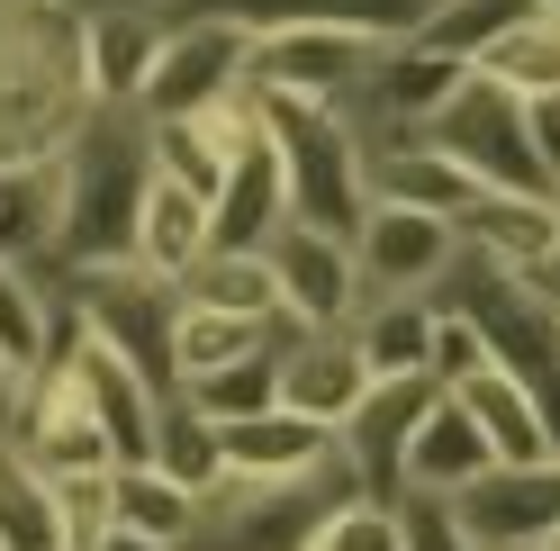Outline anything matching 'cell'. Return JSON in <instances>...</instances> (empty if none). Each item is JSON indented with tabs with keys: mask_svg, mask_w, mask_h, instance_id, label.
Segmentation results:
<instances>
[{
	"mask_svg": "<svg viewBox=\"0 0 560 551\" xmlns=\"http://www.w3.org/2000/svg\"><path fill=\"white\" fill-rule=\"evenodd\" d=\"M82 0H0V172L46 163L91 127Z\"/></svg>",
	"mask_w": 560,
	"mask_h": 551,
	"instance_id": "1",
	"label": "cell"
},
{
	"mask_svg": "<svg viewBox=\"0 0 560 551\" xmlns=\"http://www.w3.org/2000/svg\"><path fill=\"white\" fill-rule=\"evenodd\" d=\"M154 190V127L145 109H91V127L63 145V271H136V218Z\"/></svg>",
	"mask_w": 560,
	"mask_h": 551,
	"instance_id": "2",
	"label": "cell"
},
{
	"mask_svg": "<svg viewBox=\"0 0 560 551\" xmlns=\"http://www.w3.org/2000/svg\"><path fill=\"white\" fill-rule=\"evenodd\" d=\"M353 497H362V479L335 443V461L307 479H226L218 497H199V534L182 551H317V534Z\"/></svg>",
	"mask_w": 560,
	"mask_h": 551,
	"instance_id": "3",
	"label": "cell"
},
{
	"mask_svg": "<svg viewBox=\"0 0 560 551\" xmlns=\"http://www.w3.org/2000/svg\"><path fill=\"white\" fill-rule=\"evenodd\" d=\"M254 118L280 145V163H290V218L353 245V226L371 209V190H362V127L343 109H299V99H254Z\"/></svg>",
	"mask_w": 560,
	"mask_h": 551,
	"instance_id": "4",
	"label": "cell"
},
{
	"mask_svg": "<svg viewBox=\"0 0 560 551\" xmlns=\"http://www.w3.org/2000/svg\"><path fill=\"white\" fill-rule=\"evenodd\" d=\"M425 145H443L452 163L470 172L479 190H515V199H551L542 181V163H534V136H524V99L506 91H488L479 73L452 91V109L425 127Z\"/></svg>",
	"mask_w": 560,
	"mask_h": 551,
	"instance_id": "5",
	"label": "cell"
},
{
	"mask_svg": "<svg viewBox=\"0 0 560 551\" xmlns=\"http://www.w3.org/2000/svg\"><path fill=\"white\" fill-rule=\"evenodd\" d=\"M371 63H380V46L353 37V27H271V37H254L244 91L254 99H299V109H343Z\"/></svg>",
	"mask_w": 560,
	"mask_h": 551,
	"instance_id": "6",
	"label": "cell"
},
{
	"mask_svg": "<svg viewBox=\"0 0 560 551\" xmlns=\"http://www.w3.org/2000/svg\"><path fill=\"white\" fill-rule=\"evenodd\" d=\"M271 281H280V326L290 335H353L362 326V271H353V245L326 226H280L271 235Z\"/></svg>",
	"mask_w": 560,
	"mask_h": 551,
	"instance_id": "7",
	"label": "cell"
},
{
	"mask_svg": "<svg viewBox=\"0 0 560 551\" xmlns=\"http://www.w3.org/2000/svg\"><path fill=\"white\" fill-rule=\"evenodd\" d=\"M353 271H362V298H443V281L462 271V226L371 199L353 226Z\"/></svg>",
	"mask_w": 560,
	"mask_h": 551,
	"instance_id": "8",
	"label": "cell"
},
{
	"mask_svg": "<svg viewBox=\"0 0 560 551\" xmlns=\"http://www.w3.org/2000/svg\"><path fill=\"white\" fill-rule=\"evenodd\" d=\"M244 63H254V37L226 19H172V46L154 63V82H145V109L154 127L163 118H208V109H226V99H244Z\"/></svg>",
	"mask_w": 560,
	"mask_h": 551,
	"instance_id": "9",
	"label": "cell"
},
{
	"mask_svg": "<svg viewBox=\"0 0 560 551\" xmlns=\"http://www.w3.org/2000/svg\"><path fill=\"white\" fill-rule=\"evenodd\" d=\"M63 362H73V380H82V398H91L100 434H109L118 470H145V461H154V443H163V407H172V389L154 380L145 362H127L118 343H100L91 326H82V343H73Z\"/></svg>",
	"mask_w": 560,
	"mask_h": 551,
	"instance_id": "10",
	"label": "cell"
},
{
	"mask_svg": "<svg viewBox=\"0 0 560 551\" xmlns=\"http://www.w3.org/2000/svg\"><path fill=\"white\" fill-rule=\"evenodd\" d=\"M172 46V10L154 0H109V10L82 19V82H91V109H136L154 82V63Z\"/></svg>",
	"mask_w": 560,
	"mask_h": 551,
	"instance_id": "11",
	"label": "cell"
},
{
	"mask_svg": "<svg viewBox=\"0 0 560 551\" xmlns=\"http://www.w3.org/2000/svg\"><path fill=\"white\" fill-rule=\"evenodd\" d=\"M434 398H452L443 380H380L371 398H362V417L343 425V461H353V479H362V497H380V506H398L407 497V443H416V425L434 417Z\"/></svg>",
	"mask_w": 560,
	"mask_h": 551,
	"instance_id": "12",
	"label": "cell"
},
{
	"mask_svg": "<svg viewBox=\"0 0 560 551\" xmlns=\"http://www.w3.org/2000/svg\"><path fill=\"white\" fill-rule=\"evenodd\" d=\"M362 190L380 209H416V218H452V226L488 199L443 145H425V136H362Z\"/></svg>",
	"mask_w": 560,
	"mask_h": 551,
	"instance_id": "13",
	"label": "cell"
},
{
	"mask_svg": "<svg viewBox=\"0 0 560 551\" xmlns=\"http://www.w3.org/2000/svg\"><path fill=\"white\" fill-rule=\"evenodd\" d=\"M19 453L37 461L46 479H73V470H118V453H109V434H100V417H91V398H82V380H73V362H55L46 380H27V407H19Z\"/></svg>",
	"mask_w": 560,
	"mask_h": 551,
	"instance_id": "14",
	"label": "cell"
},
{
	"mask_svg": "<svg viewBox=\"0 0 560 551\" xmlns=\"http://www.w3.org/2000/svg\"><path fill=\"white\" fill-rule=\"evenodd\" d=\"M371 389H380V380L362 371L353 335H290V343H280V407L307 417V425H326L335 443H343V425L362 417Z\"/></svg>",
	"mask_w": 560,
	"mask_h": 551,
	"instance_id": "15",
	"label": "cell"
},
{
	"mask_svg": "<svg viewBox=\"0 0 560 551\" xmlns=\"http://www.w3.org/2000/svg\"><path fill=\"white\" fill-rule=\"evenodd\" d=\"M280 226H290V163H280V145L254 118V145L235 154L218 209H208V254H271Z\"/></svg>",
	"mask_w": 560,
	"mask_h": 551,
	"instance_id": "16",
	"label": "cell"
},
{
	"mask_svg": "<svg viewBox=\"0 0 560 551\" xmlns=\"http://www.w3.org/2000/svg\"><path fill=\"white\" fill-rule=\"evenodd\" d=\"M462 534L479 551H524V542H551L560 534V461H534V470H488L479 489L452 506Z\"/></svg>",
	"mask_w": 560,
	"mask_h": 551,
	"instance_id": "17",
	"label": "cell"
},
{
	"mask_svg": "<svg viewBox=\"0 0 560 551\" xmlns=\"http://www.w3.org/2000/svg\"><path fill=\"white\" fill-rule=\"evenodd\" d=\"M462 254L524 281V271L560 262V199H515V190H488L479 209L462 218Z\"/></svg>",
	"mask_w": 560,
	"mask_h": 551,
	"instance_id": "18",
	"label": "cell"
},
{
	"mask_svg": "<svg viewBox=\"0 0 560 551\" xmlns=\"http://www.w3.org/2000/svg\"><path fill=\"white\" fill-rule=\"evenodd\" d=\"M488 470H498V453H488V434L470 425V407L462 398H434V417L416 425V443H407V497L462 506Z\"/></svg>",
	"mask_w": 560,
	"mask_h": 551,
	"instance_id": "19",
	"label": "cell"
},
{
	"mask_svg": "<svg viewBox=\"0 0 560 551\" xmlns=\"http://www.w3.org/2000/svg\"><path fill=\"white\" fill-rule=\"evenodd\" d=\"M55 254H63V154L10 163V172H0V262L37 271Z\"/></svg>",
	"mask_w": 560,
	"mask_h": 551,
	"instance_id": "20",
	"label": "cell"
},
{
	"mask_svg": "<svg viewBox=\"0 0 560 551\" xmlns=\"http://www.w3.org/2000/svg\"><path fill=\"white\" fill-rule=\"evenodd\" d=\"M452 398H462V407H470V425L488 434L498 470H534V461H560V453H551V425H542V407L524 398V380H515V371H506L498 353H488V371H470V380L452 389Z\"/></svg>",
	"mask_w": 560,
	"mask_h": 551,
	"instance_id": "21",
	"label": "cell"
},
{
	"mask_svg": "<svg viewBox=\"0 0 560 551\" xmlns=\"http://www.w3.org/2000/svg\"><path fill=\"white\" fill-rule=\"evenodd\" d=\"M199 254H208V199L154 181L145 190V218H136V271H145L154 290H182L199 271Z\"/></svg>",
	"mask_w": 560,
	"mask_h": 551,
	"instance_id": "22",
	"label": "cell"
},
{
	"mask_svg": "<svg viewBox=\"0 0 560 551\" xmlns=\"http://www.w3.org/2000/svg\"><path fill=\"white\" fill-rule=\"evenodd\" d=\"M326 461H335V434L290 417V407H271V417H254V425H226V470L235 479H307Z\"/></svg>",
	"mask_w": 560,
	"mask_h": 551,
	"instance_id": "23",
	"label": "cell"
},
{
	"mask_svg": "<svg viewBox=\"0 0 560 551\" xmlns=\"http://www.w3.org/2000/svg\"><path fill=\"white\" fill-rule=\"evenodd\" d=\"M182 307H208V317H244V326H280L271 254H199V271L182 281Z\"/></svg>",
	"mask_w": 560,
	"mask_h": 551,
	"instance_id": "24",
	"label": "cell"
},
{
	"mask_svg": "<svg viewBox=\"0 0 560 551\" xmlns=\"http://www.w3.org/2000/svg\"><path fill=\"white\" fill-rule=\"evenodd\" d=\"M353 353L371 380H416L434 353V298H371L353 326Z\"/></svg>",
	"mask_w": 560,
	"mask_h": 551,
	"instance_id": "25",
	"label": "cell"
},
{
	"mask_svg": "<svg viewBox=\"0 0 560 551\" xmlns=\"http://www.w3.org/2000/svg\"><path fill=\"white\" fill-rule=\"evenodd\" d=\"M534 19H542V0H434L425 27H416V46L443 55V63H479L498 37H515Z\"/></svg>",
	"mask_w": 560,
	"mask_h": 551,
	"instance_id": "26",
	"label": "cell"
},
{
	"mask_svg": "<svg viewBox=\"0 0 560 551\" xmlns=\"http://www.w3.org/2000/svg\"><path fill=\"white\" fill-rule=\"evenodd\" d=\"M271 353V326H244V317H208V307H182L172 317V389H190V380H218V371L235 362H254Z\"/></svg>",
	"mask_w": 560,
	"mask_h": 551,
	"instance_id": "27",
	"label": "cell"
},
{
	"mask_svg": "<svg viewBox=\"0 0 560 551\" xmlns=\"http://www.w3.org/2000/svg\"><path fill=\"white\" fill-rule=\"evenodd\" d=\"M0 551H63L55 525V479L0 434Z\"/></svg>",
	"mask_w": 560,
	"mask_h": 551,
	"instance_id": "28",
	"label": "cell"
},
{
	"mask_svg": "<svg viewBox=\"0 0 560 551\" xmlns=\"http://www.w3.org/2000/svg\"><path fill=\"white\" fill-rule=\"evenodd\" d=\"M118 534L182 551V542L199 534V497H190L172 470H154V461H145V470H118Z\"/></svg>",
	"mask_w": 560,
	"mask_h": 551,
	"instance_id": "29",
	"label": "cell"
},
{
	"mask_svg": "<svg viewBox=\"0 0 560 551\" xmlns=\"http://www.w3.org/2000/svg\"><path fill=\"white\" fill-rule=\"evenodd\" d=\"M190 407V417H208V425H254V417H271L280 407V343L271 353H254V362H235V371H218V380H190V389H172Z\"/></svg>",
	"mask_w": 560,
	"mask_h": 551,
	"instance_id": "30",
	"label": "cell"
},
{
	"mask_svg": "<svg viewBox=\"0 0 560 551\" xmlns=\"http://www.w3.org/2000/svg\"><path fill=\"white\" fill-rule=\"evenodd\" d=\"M470 73H479L488 91H506V99H551V91H560V27H551V19L515 27V37H498Z\"/></svg>",
	"mask_w": 560,
	"mask_h": 551,
	"instance_id": "31",
	"label": "cell"
},
{
	"mask_svg": "<svg viewBox=\"0 0 560 551\" xmlns=\"http://www.w3.org/2000/svg\"><path fill=\"white\" fill-rule=\"evenodd\" d=\"M154 470H172L190 497H218L226 479H235V470H226V434L208 425V417H190L182 398L163 407V443H154Z\"/></svg>",
	"mask_w": 560,
	"mask_h": 551,
	"instance_id": "32",
	"label": "cell"
},
{
	"mask_svg": "<svg viewBox=\"0 0 560 551\" xmlns=\"http://www.w3.org/2000/svg\"><path fill=\"white\" fill-rule=\"evenodd\" d=\"M55 525H63V551H109L118 542V470L55 479Z\"/></svg>",
	"mask_w": 560,
	"mask_h": 551,
	"instance_id": "33",
	"label": "cell"
},
{
	"mask_svg": "<svg viewBox=\"0 0 560 551\" xmlns=\"http://www.w3.org/2000/svg\"><path fill=\"white\" fill-rule=\"evenodd\" d=\"M470 371H488V335H479V317H470L462 298H434V353H425V380L462 389Z\"/></svg>",
	"mask_w": 560,
	"mask_h": 551,
	"instance_id": "34",
	"label": "cell"
},
{
	"mask_svg": "<svg viewBox=\"0 0 560 551\" xmlns=\"http://www.w3.org/2000/svg\"><path fill=\"white\" fill-rule=\"evenodd\" d=\"M317 551H407V525H398V506L353 497V506H343L335 525L317 534Z\"/></svg>",
	"mask_w": 560,
	"mask_h": 551,
	"instance_id": "35",
	"label": "cell"
},
{
	"mask_svg": "<svg viewBox=\"0 0 560 551\" xmlns=\"http://www.w3.org/2000/svg\"><path fill=\"white\" fill-rule=\"evenodd\" d=\"M398 525H407V551H479L443 497H398Z\"/></svg>",
	"mask_w": 560,
	"mask_h": 551,
	"instance_id": "36",
	"label": "cell"
},
{
	"mask_svg": "<svg viewBox=\"0 0 560 551\" xmlns=\"http://www.w3.org/2000/svg\"><path fill=\"white\" fill-rule=\"evenodd\" d=\"M524 136H534V163H542V181L560 199V91L551 99H524Z\"/></svg>",
	"mask_w": 560,
	"mask_h": 551,
	"instance_id": "37",
	"label": "cell"
},
{
	"mask_svg": "<svg viewBox=\"0 0 560 551\" xmlns=\"http://www.w3.org/2000/svg\"><path fill=\"white\" fill-rule=\"evenodd\" d=\"M19 407H27V380H19V371H0V434H19Z\"/></svg>",
	"mask_w": 560,
	"mask_h": 551,
	"instance_id": "38",
	"label": "cell"
},
{
	"mask_svg": "<svg viewBox=\"0 0 560 551\" xmlns=\"http://www.w3.org/2000/svg\"><path fill=\"white\" fill-rule=\"evenodd\" d=\"M109 551H163V542H136V534H118V542H109Z\"/></svg>",
	"mask_w": 560,
	"mask_h": 551,
	"instance_id": "39",
	"label": "cell"
},
{
	"mask_svg": "<svg viewBox=\"0 0 560 551\" xmlns=\"http://www.w3.org/2000/svg\"><path fill=\"white\" fill-rule=\"evenodd\" d=\"M542 19H551V27H560V0H542Z\"/></svg>",
	"mask_w": 560,
	"mask_h": 551,
	"instance_id": "40",
	"label": "cell"
},
{
	"mask_svg": "<svg viewBox=\"0 0 560 551\" xmlns=\"http://www.w3.org/2000/svg\"><path fill=\"white\" fill-rule=\"evenodd\" d=\"M542 551H560V534H551V542H542Z\"/></svg>",
	"mask_w": 560,
	"mask_h": 551,
	"instance_id": "41",
	"label": "cell"
},
{
	"mask_svg": "<svg viewBox=\"0 0 560 551\" xmlns=\"http://www.w3.org/2000/svg\"><path fill=\"white\" fill-rule=\"evenodd\" d=\"M524 551H542V542H524Z\"/></svg>",
	"mask_w": 560,
	"mask_h": 551,
	"instance_id": "42",
	"label": "cell"
}]
</instances>
